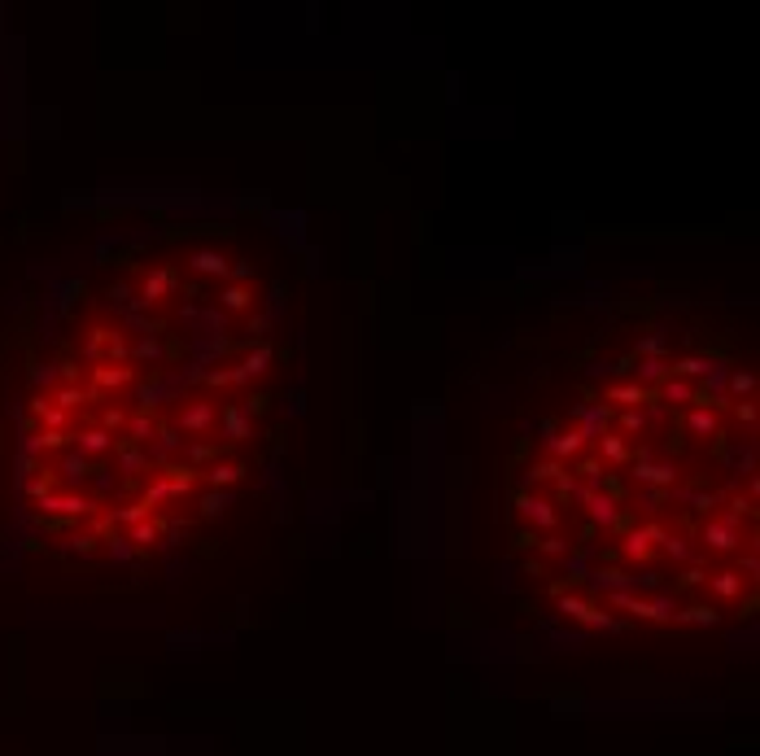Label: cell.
<instances>
[{
	"mask_svg": "<svg viewBox=\"0 0 760 756\" xmlns=\"http://www.w3.org/2000/svg\"><path fill=\"white\" fill-rule=\"evenodd\" d=\"M284 363L275 289L232 232L114 249L70 289L18 398L31 547L140 568L210 533L267 460Z\"/></svg>",
	"mask_w": 760,
	"mask_h": 756,
	"instance_id": "6da1fadb",
	"label": "cell"
},
{
	"mask_svg": "<svg viewBox=\"0 0 760 756\" xmlns=\"http://www.w3.org/2000/svg\"><path fill=\"white\" fill-rule=\"evenodd\" d=\"M756 372L664 311L568 372L503 460L525 604L577 634L726 630L760 594Z\"/></svg>",
	"mask_w": 760,
	"mask_h": 756,
	"instance_id": "7a4b0ae2",
	"label": "cell"
}]
</instances>
